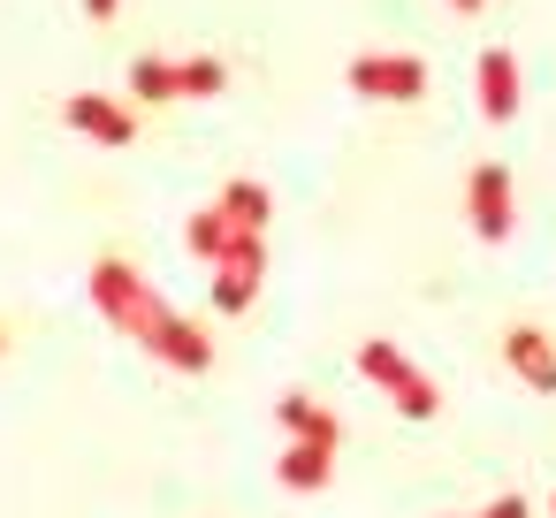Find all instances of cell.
I'll list each match as a JSON object with an SVG mask.
<instances>
[{"label": "cell", "mask_w": 556, "mask_h": 518, "mask_svg": "<svg viewBox=\"0 0 556 518\" xmlns=\"http://www.w3.org/2000/svg\"><path fill=\"white\" fill-rule=\"evenodd\" d=\"M358 374H366V381L389 396V389L412 374V358H404V343H389V336H366V343H358Z\"/></svg>", "instance_id": "11"}, {"label": "cell", "mask_w": 556, "mask_h": 518, "mask_svg": "<svg viewBox=\"0 0 556 518\" xmlns=\"http://www.w3.org/2000/svg\"><path fill=\"white\" fill-rule=\"evenodd\" d=\"M115 9H123V0H85V16H92V24H115Z\"/></svg>", "instance_id": "17"}, {"label": "cell", "mask_w": 556, "mask_h": 518, "mask_svg": "<svg viewBox=\"0 0 556 518\" xmlns=\"http://www.w3.org/2000/svg\"><path fill=\"white\" fill-rule=\"evenodd\" d=\"M176 77H184V100H222L229 92V62L222 54H191V62H176Z\"/></svg>", "instance_id": "13"}, {"label": "cell", "mask_w": 556, "mask_h": 518, "mask_svg": "<svg viewBox=\"0 0 556 518\" xmlns=\"http://www.w3.org/2000/svg\"><path fill=\"white\" fill-rule=\"evenodd\" d=\"M472 518H533V503H526V495H495V503L472 510Z\"/></svg>", "instance_id": "16"}, {"label": "cell", "mask_w": 556, "mask_h": 518, "mask_svg": "<svg viewBox=\"0 0 556 518\" xmlns=\"http://www.w3.org/2000/svg\"><path fill=\"white\" fill-rule=\"evenodd\" d=\"M548 518H556V488H548Z\"/></svg>", "instance_id": "20"}, {"label": "cell", "mask_w": 556, "mask_h": 518, "mask_svg": "<svg viewBox=\"0 0 556 518\" xmlns=\"http://www.w3.org/2000/svg\"><path fill=\"white\" fill-rule=\"evenodd\" d=\"M275 480H282L290 495H320V488L336 480V450H320V442H290V450L275 457Z\"/></svg>", "instance_id": "8"}, {"label": "cell", "mask_w": 556, "mask_h": 518, "mask_svg": "<svg viewBox=\"0 0 556 518\" xmlns=\"http://www.w3.org/2000/svg\"><path fill=\"white\" fill-rule=\"evenodd\" d=\"M267 275H244V267H214V313H244L260 298Z\"/></svg>", "instance_id": "15"}, {"label": "cell", "mask_w": 556, "mask_h": 518, "mask_svg": "<svg viewBox=\"0 0 556 518\" xmlns=\"http://www.w3.org/2000/svg\"><path fill=\"white\" fill-rule=\"evenodd\" d=\"M130 100H138V108H168V100H184L176 62H168V54H138V62H130Z\"/></svg>", "instance_id": "10"}, {"label": "cell", "mask_w": 556, "mask_h": 518, "mask_svg": "<svg viewBox=\"0 0 556 518\" xmlns=\"http://www.w3.org/2000/svg\"><path fill=\"white\" fill-rule=\"evenodd\" d=\"M389 404H396L404 419H434V412H442V389H434V374H419V366H412V374L389 389Z\"/></svg>", "instance_id": "14"}, {"label": "cell", "mask_w": 556, "mask_h": 518, "mask_svg": "<svg viewBox=\"0 0 556 518\" xmlns=\"http://www.w3.org/2000/svg\"><path fill=\"white\" fill-rule=\"evenodd\" d=\"M0 358H9V328H0Z\"/></svg>", "instance_id": "19"}, {"label": "cell", "mask_w": 556, "mask_h": 518, "mask_svg": "<svg viewBox=\"0 0 556 518\" xmlns=\"http://www.w3.org/2000/svg\"><path fill=\"white\" fill-rule=\"evenodd\" d=\"M222 244H229V222H222V206H199V214H184V252L191 260H222Z\"/></svg>", "instance_id": "12"}, {"label": "cell", "mask_w": 556, "mask_h": 518, "mask_svg": "<svg viewBox=\"0 0 556 518\" xmlns=\"http://www.w3.org/2000/svg\"><path fill=\"white\" fill-rule=\"evenodd\" d=\"M62 123H70L77 138H92V146H115V153L138 138V108L115 100V92H70V100H62Z\"/></svg>", "instance_id": "4"}, {"label": "cell", "mask_w": 556, "mask_h": 518, "mask_svg": "<svg viewBox=\"0 0 556 518\" xmlns=\"http://www.w3.org/2000/svg\"><path fill=\"white\" fill-rule=\"evenodd\" d=\"M503 366H510L533 396H556V336H548V328L510 320V328H503Z\"/></svg>", "instance_id": "6"}, {"label": "cell", "mask_w": 556, "mask_h": 518, "mask_svg": "<svg viewBox=\"0 0 556 518\" xmlns=\"http://www.w3.org/2000/svg\"><path fill=\"white\" fill-rule=\"evenodd\" d=\"M85 290H92L100 320H108V328H123V343L153 351L161 366H176V374H206V366H214V336H206L199 320H184V313L146 282V267H138V260L100 252V260H92V275H85Z\"/></svg>", "instance_id": "1"}, {"label": "cell", "mask_w": 556, "mask_h": 518, "mask_svg": "<svg viewBox=\"0 0 556 518\" xmlns=\"http://www.w3.org/2000/svg\"><path fill=\"white\" fill-rule=\"evenodd\" d=\"M214 206H222V222H229V229H252V237H260V229H267V214H275V191H267L260 176H229Z\"/></svg>", "instance_id": "9"}, {"label": "cell", "mask_w": 556, "mask_h": 518, "mask_svg": "<svg viewBox=\"0 0 556 518\" xmlns=\"http://www.w3.org/2000/svg\"><path fill=\"white\" fill-rule=\"evenodd\" d=\"M450 9H457V16H480V9H488V0H450Z\"/></svg>", "instance_id": "18"}, {"label": "cell", "mask_w": 556, "mask_h": 518, "mask_svg": "<svg viewBox=\"0 0 556 518\" xmlns=\"http://www.w3.org/2000/svg\"><path fill=\"white\" fill-rule=\"evenodd\" d=\"M518 100H526L518 54H510V47H488V54L472 62V108H480L488 123H510V115H518Z\"/></svg>", "instance_id": "5"}, {"label": "cell", "mask_w": 556, "mask_h": 518, "mask_svg": "<svg viewBox=\"0 0 556 518\" xmlns=\"http://www.w3.org/2000/svg\"><path fill=\"white\" fill-rule=\"evenodd\" d=\"M465 222H472L480 244H503V237L518 229V184H510L503 161H480V168L465 176Z\"/></svg>", "instance_id": "3"}, {"label": "cell", "mask_w": 556, "mask_h": 518, "mask_svg": "<svg viewBox=\"0 0 556 518\" xmlns=\"http://www.w3.org/2000/svg\"><path fill=\"white\" fill-rule=\"evenodd\" d=\"M275 419H282V434H290V442H320V450H336V442H343V419H336L313 389H282V396H275Z\"/></svg>", "instance_id": "7"}, {"label": "cell", "mask_w": 556, "mask_h": 518, "mask_svg": "<svg viewBox=\"0 0 556 518\" xmlns=\"http://www.w3.org/2000/svg\"><path fill=\"white\" fill-rule=\"evenodd\" d=\"M343 85H351L358 100L412 108V100H427V62H419V54H358V62L343 70Z\"/></svg>", "instance_id": "2"}]
</instances>
